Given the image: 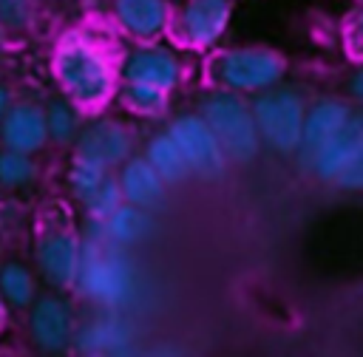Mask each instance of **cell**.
Here are the masks:
<instances>
[{"mask_svg": "<svg viewBox=\"0 0 363 357\" xmlns=\"http://www.w3.org/2000/svg\"><path fill=\"white\" fill-rule=\"evenodd\" d=\"M77 283L94 303L113 312L128 309L139 292V280L130 258L102 235L99 224H96V232L79 249Z\"/></svg>", "mask_w": 363, "mask_h": 357, "instance_id": "obj_1", "label": "cell"}, {"mask_svg": "<svg viewBox=\"0 0 363 357\" xmlns=\"http://www.w3.org/2000/svg\"><path fill=\"white\" fill-rule=\"evenodd\" d=\"M57 76L79 105H99L113 85L108 60L85 40H68L57 51Z\"/></svg>", "mask_w": 363, "mask_h": 357, "instance_id": "obj_2", "label": "cell"}, {"mask_svg": "<svg viewBox=\"0 0 363 357\" xmlns=\"http://www.w3.org/2000/svg\"><path fill=\"white\" fill-rule=\"evenodd\" d=\"M204 122L216 133L227 159L247 162L258 153V125L252 110L233 94H216L204 102Z\"/></svg>", "mask_w": 363, "mask_h": 357, "instance_id": "obj_3", "label": "cell"}, {"mask_svg": "<svg viewBox=\"0 0 363 357\" xmlns=\"http://www.w3.org/2000/svg\"><path fill=\"white\" fill-rule=\"evenodd\" d=\"M252 116L258 125V136H264L275 150H284V153L298 150L301 133H303V116H306L298 94L292 91L264 94L261 99H255Z\"/></svg>", "mask_w": 363, "mask_h": 357, "instance_id": "obj_4", "label": "cell"}, {"mask_svg": "<svg viewBox=\"0 0 363 357\" xmlns=\"http://www.w3.org/2000/svg\"><path fill=\"white\" fill-rule=\"evenodd\" d=\"M173 142L179 144L190 173L201 176V178H218L224 176V167H227V156L216 139V133L210 130V125L204 122V116H179L170 130Z\"/></svg>", "mask_w": 363, "mask_h": 357, "instance_id": "obj_5", "label": "cell"}, {"mask_svg": "<svg viewBox=\"0 0 363 357\" xmlns=\"http://www.w3.org/2000/svg\"><path fill=\"white\" fill-rule=\"evenodd\" d=\"M284 62L267 48H238L218 60V79L235 91H261L281 79Z\"/></svg>", "mask_w": 363, "mask_h": 357, "instance_id": "obj_6", "label": "cell"}, {"mask_svg": "<svg viewBox=\"0 0 363 357\" xmlns=\"http://www.w3.org/2000/svg\"><path fill=\"white\" fill-rule=\"evenodd\" d=\"M79 249L82 244L74 238V232L68 227H51L43 232L40 246H37V258H40V269L45 272V278L54 286H74L77 275H79Z\"/></svg>", "mask_w": 363, "mask_h": 357, "instance_id": "obj_7", "label": "cell"}, {"mask_svg": "<svg viewBox=\"0 0 363 357\" xmlns=\"http://www.w3.org/2000/svg\"><path fill=\"white\" fill-rule=\"evenodd\" d=\"M77 346L85 354H130L133 326L119 312L108 309V314H99L79 329Z\"/></svg>", "mask_w": 363, "mask_h": 357, "instance_id": "obj_8", "label": "cell"}, {"mask_svg": "<svg viewBox=\"0 0 363 357\" xmlns=\"http://www.w3.org/2000/svg\"><path fill=\"white\" fill-rule=\"evenodd\" d=\"M182 76V65L173 51L167 48H139L130 54L125 65V79L128 82H147L162 91L173 88Z\"/></svg>", "mask_w": 363, "mask_h": 357, "instance_id": "obj_9", "label": "cell"}, {"mask_svg": "<svg viewBox=\"0 0 363 357\" xmlns=\"http://www.w3.org/2000/svg\"><path fill=\"white\" fill-rule=\"evenodd\" d=\"M349 108L343 102L335 99H320L306 116H303V133H301V153H303V164L312 162V156L340 130V125L349 119Z\"/></svg>", "mask_w": 363, "mask_h": 357, "instance_id": "obj_10", "label": "cell"}, {"mask_svg": "<svg viewBox=\"0 0 363 357\" xmlns=\"http://www.w3.org/2000/svg\"><path fill=\"white\" fill-rule=\"evenodd\" d=\"M230 20V0H190L182 14L184 37L196 45L216 42Z\"/></svg>", "mask_w": 363, "mask_h": 357, "instance_id": "obj_11", "label": "cell"}, {"mask_svg": "<svg viewBox=\"0 0 363 357\" xmlns=\"http://www.w3.org/2000/svg\"><path fill=\"white\" fill-rule=\"evenodd\" d=\"M363 139V113H349V119L340 125V130L312 156L309 167L318 170L320 178H337L349 156L354 153L357 142Z\"/></svg>", "mask_w": 363, "mask_h": 357, "instance_id": "obj_12", "label": "cell"}, {"mask_svg": "<svg viewBox=\"0 0 363 357\" xmlns=\"http://www.w3.org/2000/svg\"><path fill=\"white\" fill-rule=\"evenodd\" d=\"M6 147L11 150H23L31 153L37 147H43L45 136H48V125H45V113L34 105H17L6 113L3 119V130H0Z\"/></svg>", "mask_w": 363, "mask_h": 357, "instance_id": "obj_13", "label": "cell"}, {"mask_svg": "<svg viewBox=\"0 0 363 357\" xmlns=\"http://www.w3.org/2000/svg\"><path fill=\"white\" fill-rule=\"evenodd\" d=\"M79 153L99 159L105 167L108 164H119L128 153H130V136L119 122L111 119H99L94 125H88L79 136Z\"/></svg>", "mask_w": 363, "mask_h": 357, "instance_id": "obj_14", "label": "cell"}, {"mask_svg": "<svg viewBox=\"0 0 363 357\" xmlns=\"http://www.w3.org/2000/svg\"><path fill=\"white\" fill-rule=\"evenodd\" d=\"M96 224H99L102 235L116 246H133L153 232L150 212L145 207H136V204H119L113 212H108Z\"/></svg>", "mask_w": 363, "mask_h": 357, "instance_id": "obj_15", "label": "cell"}, {"mask_svg": "<svg viewBox=\"0 0 363 357\" xmlns=\"http://www.w3.org/2000/svg\"><path fill=\"white\" fill-rule=\"evenodd\" d=\"M31 334L48 351L65 348V343L71 340V312H68V306L62 300H54V298L40 300L34 306V314H31Z\"/></svg>", "mask_w": 363, "mask_h": 357, "instance_id": "obj_16", "label": "cell"}, {"mask_svg": "<svg viewBox=\"0 0 363 357\" xmlns=\"http://www.w3.org/2000/svg\"><path fill=\"white\" fill-rule=\"evenodd\" d=\"M119 187H122V196L136 204V207H156L162 198H164V178L156 173V167L147 162V159H133L125 164L122 170V178H119Z\"/></svg>", "mask_w": 363, "mask_h": 357, "instance_id": "obj_17", "label": "cell"}, {"mask_svg": "<svg viewBox=\"0 0 363 357\" xmlns=\"http://www.w3.org/2000/svg\"><path fill=\"white\" fill-rule=\"evenodd\" d=\"M119 23L136 37H153L167 23L164 0H116Z\"/></svg>", "mask_w": 363, "mask_h": 357, "instance_id": "obj_18", "label": "cell"}, {"mask_svg": "<svg viewBox=\"0 0 363 357\" xmlns=\"http://www.w3.org/2000/svg\"><path fill=\"white\" fill-rule=\"evenodd\" d=\"M147 162L156 167V173L164 181H182L190 173V167H187V162H184V156H182V150L170 133H162L147 144Z\"/></svg>", "mask_w": 363, "mask_h": 357, "instance_id": "obj_19", "label": "cell"}, {"mask_svg": "<svg viewBox=\"0 0 363 357\" xmlns=\"http://www.w3.org/2000/svg\"><path fill=\"white\" fill-rule=\"evenodd\" d=\"M0 298L9 300L11 306H28L34 298V280L26 266L9 264L0 272Z\"/></svg>", "mask_w": 363, "mask_h": 357, "instance_id": "obj_20", "label": "cell"}, {"mask_svg": "<svg viewBox=\"0 0 363 357\" xmlns=\"http://www.w3.org/2000/svg\"><path fill=\"white\" fill-rule=\"evenodd\" d=\"M102 178H105V164L99 159L85 156V153H79L74 159V164H71V187H74V193L79 198H85L94 187H99Z\"/></svg>", "mask_w": 363, "mask_h": 357, "instance_id": "obj_21", "label": "cell"}, {"mask_svg": "<svg viewBox=\"0 0 363 357\" xmlns=\"http://www.w3.org/2000/svg\"><path fill=\"white\" fill-rule=\"evenodd\" d=\"M125 102L128 108H133L136 113H162L164 110V91L147 82H128L125 88Z\"/></svg>", "mask_w": 363, "mask_h": 357, "instance_id": "obj_22", "label": "cell"}, {"mask_svg": "<svg viewBox=\"0 0 363 357\" xmlns=\"http://www.w3.org/2000/svg\"><path fill=\"white\" fill-rule=\"evenodd\" d=\"M82 201H85L88 212H91L96 221H102L108 212H113V210L122 204V187L105 176V178H102V184H99V187H94Z\"/></svg>", "mask_w": 363, "mask_h": 357, "instance_id": "obj_23", "label": "cell"}, {"mask_svg": "<svg viewBox=\"0 0 363 357\" xmlns=\"http://www.w3.org/2000/svg\"><path fill=\"white\" fill-rule=\"evenodd\" d=\"M34 176V164L28 162V156L23 150H6L0 153V184L6 187H20L26 181H31Z\"/></svg>", "mask_w": 363, "mask_h": 357, "instance_id": "obj_24", "label": "cell"}, {"mask_svg": "<svg viewBox=\"0 0 363 357\" xmlns=\"http://www.w3.org/2000/svg\"><path fill=\"white\" fill-rule=\"evenodd\" d=\"M45 125H48V133L57 139V142H68L74 133H77V119H74V110L65 105V102H54L45 113Z\"/></svg>", "mask_w": 363, "mask_h": 357, "instance_id": "obj_25", "label": "cell"}, {"mask_svg": "<svg viewBox=\"0 0 363 357\" xmlns=\"http://www.w3.org/2000/svg\"><path fill=\"white\" fill-rule=\"evenodd\" d=\"M337 184L346 190H363V139L357 142L354 153L349 156V162L337 173Z\"/></svg>", "mask_w": 363, "mask_h": 357, "instance_id": "obj_26", "label": "cell"}, {"mask_svg": "<svg viewBox=\"0 0 363 357\" xmlns=\"http://www.w3.org/2000/svg\"><path fill=\"white\" fill-rule=\"evenodd\" d=\"M28 20V0H0V23L9 28H20Z\"/></svg>", "mask_w": 363, "mask_h": 357, "instance_id": "obj_27", "label": "cell"}, {"mask_svg": "<svg viewBox=\"0 0 363 357\" xmlns=\"http://www.w3.org/2000/svg\"><path fill=\"white\" fill-rule=\"evenodd\" d=\"M352 94H354V96L363 102V68H360V71L352 76Z\"/></svg>", "mask_w": 363, "mask_h": 357, "instance_id": "obj_28", "label": "cell"}, {"mask_svg": "<svg viewBox=\"0 0 363 357\" xmlns=\"http://www.w3.org/2000/svg\"><path fill=\"white\" fill-rule=\"evenodd\" d=\"M6 108H9V94H6L3 88H0V113H3Z\"/></svg>", "mask_w": 363, "mask_h": 357, "instance_id": "obj_29", "label": "cell"}, {"mask_svg": "<svg viewBox=\"0 0 363 357\" xmlns=\"http://www.w3.org/2000/svg\"><path fill=\"white\" fill-rule=\"evenodd\" d=\"M357 37L363 40V11H360V17H357Z\"/></svg>", "mask_w": 363, "mask_h": 357, "instance_id": "obj_30", "label": "cell"}, {"mask_svg": "<svg viewBox=\"0 0 363 357\" xmlns=\"http://www.w3.org/2000/svg\"><path fill=\"white\" fill-rule=\"evenodd\" d=\"M0 320H3V300H0Z\"/></svg>", "mask_w": 363, "mask_h": 357, "instance_id": "obj_31", "label": "cell"}, {"mask_svg": "<svg viewBox=\"0 0 363 357\" xmlns=\"http://www.w3.org/2000/svg\"><path fill=\"white\" fill-rule=\"evenodd\" d=\"M0 221H3V207H0Z\"/></svg>", "mask_w": 363, "mask_h": 357, "instance_id": "obj_32", "label": "cell"}]
</instances>
